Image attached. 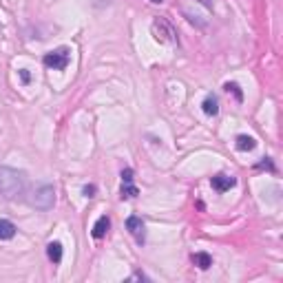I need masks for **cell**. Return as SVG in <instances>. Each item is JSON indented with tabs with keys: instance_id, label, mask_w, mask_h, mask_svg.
Listing matches in <instances>:
<instances>
[{
	"instance_id": "6da1fadb",
	"label": "cell",
	"mask_w": 283,
	"mask_h": 283,
	"mask_svg": "<svg viewBox=\"0 0 283 283\" xmlns=\"http://www.w3.org/2000/svg\"><path fill=\"white\" fill-rule=\"evenodd\" d=\"M27 186V177L22 171H16V168L3 166L0 168V195L5 199H16L25 193Z\"/></svg>"
},
{
	"instance_id": "7a4b0ae2",
	"label": "cell",
	"mask_w": 283,
	"mask_h": 283,
	"mask_svg": "<svg viewBox=\"0 0 283 283\" xmlns=\"http://www.w3.org/2000/svg\"><path fill=\"white\" fill-rule=\"evenodd\" d=\"M29 204L33 208H38V210H51L53 204H56V191H53V186L49 184L36 186L29 197Z\"/></svg>"
},
{
	"instance_id": "3957f363",
	"label": "cell",
	"mask_w": 283,
	"mask_h": 283,
	"mask_svg": "<svg viewBox=\"0 0 283 283\" xmlns=\"http://www.w3.org/2000/svg\"><path fill=\"white\" fill-rule=\"evenodd\" d=\"M151 31H153V38L161 44L175 42V40H177V31H175V27L168 22L166 18H155L153 25H151Z\"/></svg>"
},
{
	"instance_id": "277c9868",
	"label": "cell",
	"mask_w": 283,
	"mask_h": 283,
	"mask_svg": "<svg viewBox=\"0 0 283 283\" xmlns=\"http://www.w3.org/2000/svg\"><path fill=\"white\" fill-rule=\"evenodd\" d=\"M69 49L66 46H60V49H53L49 53H44L42 62L44 66H49V69H56V71H62L66 69V64H69Z\"/></svg>"
},
{
	"instance_id": "5b68a950",
	"label": "cell",
	"mask_w": 283,
	"mask_h": 283,
	"mask_svg": "<svg viewBox=\"0 0 283 283\" xmlns=\"http://www.w3.org/2000/svg\"><path fill=\"white\" fill-rule=\"evenodd\" d=\"M126 230L135 237V241H137L139 246L144 244V221H142L137 215H131V217L126 219Z\"/></svg>"
},
{
	"instance_id": "8992f818",
	"label": "cell",
	"mask_w": 283,
	"mask_h": 283,
	"mask_svg": "<svg viewBox=\"0 0 283 283\" xmlns=\"http://www.w3.org/2000/svg\"><path fill=\"white\" fill-rule=\"evenodd\" d=\"M210 184H213V188H215L217 193H226V191H230V188L237 184V179L230 177V175L219 173V175H215V177L210 179Z\"/></svg>"
},
{
	"instance_id": "52a82bcc",
	"label": "cell",
	"mask_w": 283,
	"mask_h": 283,
	"mask_svg": "<svg viewBox=\"0 0 283 283\" xmlns=\"http://www.w3.org/2000/svg\"><path fill=\"white\" fill-rule=\"evenodd\" d=\"M109 228H111V219L106 217V215H102L98 221H96V226H93V239H104L106 237V232H109Z\"/></svg>"
},
{
	"instance_id": "ba28073f",
	"label": "cell",
	"mask_w": 283,
	"mask_h": 283,
	"mask_svg": "<svg viewBox=\"0 0 283 283\" xmlns=\"http://www.w3.org/2000/svg\"><path fill=\"white\" fill-rule=\"evenodd\" d=\"M201 109H204V113L206 115H210V117H215L219 113V100H217V96H206L204 98V102H201Z\"/></svg>"
},
{
	"instance_id": "9c48e42d",
	"label": "cell",
	"mask_w": 283,
	"mask_h": 283,
	"mask_svg": "<svg viewBox=\"0 0 283 283\" xmlns=\"http://www.w3.org/2000/svg\"><path fill=\"white\" fill-rule=\"evenodd\" d=\"M46 257H49L51 264H60L62 261V244L60 241H51L49 246H46Z\"/></svg>"
},
{
	"instance_id": "30bf717a",
	"label": "cell",
	"mask_w": 283,
	"mask_h": 283,
	"mask_svg": "<svg viewBox=\"0 0 283 283\" xmlns=\"http://www.w3.org/2000/svg\"><path fill=\"white\" fill-rule=\"evenodd\" d=\"M16 237V226L9 219H0V241H9Z\"/></svg>"
},
{
	"instance_id": "8fae6325",
	"label": "cell",
	"mask_w": 283,
	"mask_h": 283,
	"mask_svg": "<svg viewBox=\"0 0 283 283\" xmlns=\"http://www.w3.org/2000/svg\"><path fill=\"white\" fill-rule=\"evenodd\" d=\"M234 146H237V151H254L257 148V139L250 137V135H239L237 142H234Z\"/></svg>"
},
{
	"instance_id": "7c38bea8",
	"label": "cell",
	"mask_w": 283,
	"mask_h": 283,
	"mask_svg": "<svg viewBox=\"0 0 283 283\" xmlns=\"http://www.w3.org/2000/svg\"><path fill=\"white\" fill-rule=\"evenodd\" d=\"M193 264L199 268V270H208L213 266V257L208 252H195L193 254Z\"/></svg>"
},
{
	"instance_id": "4fadbf2b",
	"label": "cell",
	"mask_w": 283,
	"mask_h": 283,
	"mask_svg": "<svg viewBox=\"0 0 283 283\" xmlns=\"http://www.w3.org/2000/svg\"><path fill=\"white\" fill-rule=\"evenodd\" d=\"M137 193L139 191L133 184H122V195H120V197H122V199H135Z\"/></svg>"
},
{
	"instance_id": "5bb4252c",
	"label": "cell",
	"mask_w": 283,
	"mask_h": 283,
	"mask_svg": "<svg viewBox=\"0 0 283 283\" xmlns=\"http://www.w3.org/2000/svg\"><path fill=\"white\" fill-rule=\"evenodd\" d=\"M224 89H226L228 93H234V98H237V100H239V102H241V100H244V93H241V91H239V86H237V84H234V82H228V84L224 86Z\"/></svg>"
},
{
	"instance_id": "9a60e30c",
	"label": "cell",
	"mask_w": 283,
	"mask_h": 283,
	"mask_svg": "<svg viewBox=\"0 0 283 283\" xmlns=\"http://www.w3.org/2000/svg\"><path fill=\"white\" fill-rule=\"evenodd\" d=\"M122 181L124 184H133V171L131 168H124L122 171Z\"/></svg>"
},
{
	"instance_id": "2e32d148",
	"label": "cell",
	"mask_w": 283,
	"mask_h": 283,
	"mask_svg": "<svg viewBox=\"0 0 283 283\" xmlns=\"http://www.w3.org/2000/svg\"><path fill=\"white\" fill-rule=\"evenodd\" d=\"M82 193H84V197H96V186H93V184L84 186V188H82Z\"/></svg>"
},
{
	"instance_id": "e0dca14e",
	"label": "cell",
	"mask_w": 283,
	"mask_h": 283,
	"mask_svg": "<svg viewBox=\"0 0 283 283\" xmlns=\"http://www.w3.org/2000/svg\"><path fill=\"white\" fill-rule=\"evenodd\" d=\"M257 166H259V168H270V171H274V164L270 161V157H264V161H259Z\"/></svg>"
},
{
	"instance_id": "ac0fdd59",
	"label": "cell",
	"mask_w": 283,
	"mask_h": 283,
	"mask_svg": "<svg viewBox=\"0 0 283 283\" xmlns=\"http://www.w3.org/2000/svg\"><path fill=\"white\" fill-rule=\"evenodd\" d=\"M20 78H22V82H29V71H27V69H20Z\"/></svg>"
},
{
	"instance_id": "d6986e66",
	"label": "cell",
	"mask_w": 283,
	"mask_h": 283,
	"mask_svg": "<svg viewBox=\"0 0 283 283\" xmlns=\"http://www.w3.org/2000/svg\"><path fill=\"white\" fill-rule=\"evenodd\" d=\"M131 279H142V281H146L148 277H146L144 272H133V277H131Z\"/></svg>"
},
{
	"instance_id": "ffe728a7",
	"label": "cell",
	"mask_w": 283,
	"mask_h": 283,
	"mask_svg": "<svg viewBox=\"0 0 283 283\" xmlns=\"http://www.w3.org/2000/svg\"><path fill=\"white\" fill-rule=\"evenodd\" d=\"M199 3L204 7H208V9H213V0H199Z\"/></svg>"
},
{
	"instance_id": "44dd1931",
	"label": "cell",
	"mask_w": 283,
	"mask_h": 283,
	"mask_svg": "<svg viewBox=\"0 0 283 283\" xmlns=\"http://www.w3.org/2000/svg\"><path fill=\"white\" fill-rule=\"evenodd\" d=\"M151 3H164V0H151Z\"/></svg>"
}]
</instances>
